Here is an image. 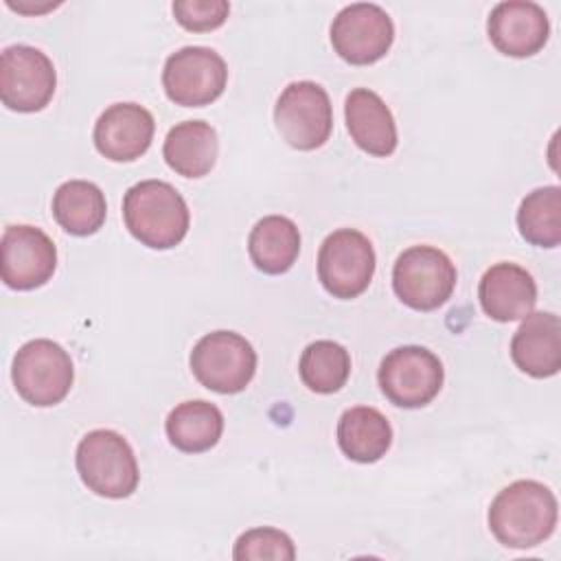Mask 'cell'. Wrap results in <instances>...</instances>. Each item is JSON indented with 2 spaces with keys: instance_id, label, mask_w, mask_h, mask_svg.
<instances>
[{
  "instance_id": "1",
  "label": "cell",
  "mask_w": 561,
  "mask_h": 561,
  "mask_svg": "<svg viewBox=\"0 0 561 561\" xmlns=\"http://www.w3.org/2000/svg\"><path fill=\"white\" fill-rule=\"evenodd\" d=\"M559 506L554 493L537 480H517L502 489L489 508V528L506 548H535L557 526Z\"/></svg>"
},
{
  "instance_id": "2",
  "label": "cell",
  "mask_w": 561,
  "mask_h": 561,
  "mask_svg": "<svg viewBox=\"0 0 561 561\" xmlns=\"http://www.w3.org/2000/svg\"><path fill=\"white\" fill-rule=\"evenodd\" d=\"M123 219L131 237L153 250L175 248L186 237L191 224L184 197L162 180H142L127 188Z\"/></svg>"
},
{
  "instance_id": "3",
  "label": "cell",
  "mask_w": 561,
  "mask_h": 561,
  "mask_svg": "<svg viewBox=\"0 0 561 561\" xmlns=\"http://www.w3.org/2000/svg\"><path fill=\"white\" fill-rule=\"evenodd\" d=\"M81 482L101 497L121 500L136 491L140 473L134 449L114 430H92L77 445Z\"/></svg>"
},
{
  "instance_id": "4",
  "label": "cell",
  "mask_w": 561,
  "mask_h": 561,
  "mask_svg": "<svg viewBox=\"0 0 561 561\" xmlns=\"http://www.w3.org/2000/svg\"><path fill=\"white\" fill-rule=\"evenodd\" d=\"M11 379L18 394L37 408H48L70 392L75 368L70 355L53 340L39 337L22 344L13 357Z\"/></svg>"
},
{
  "instance_id": "5",
  "label": "cell",
  "mask_w": 561,
  "mask_h": 561,
  "mask_svg": "<svg viewBox=\"0 0 561 561\" xmlns=\"http://www.w3.org/2000/svg\"><path fill=\"white\" fill-rule=\"evenodd\" d=\"M392 287L403 305L416 311H434L451 298L456 267L449 256L434 245H412L403 250L392 267Z\"/></svg>"
},
{
  "instance_id": "6",
  "label": "cell",
  "mask_w": 561,
  "mask_h": 561,
  "mask_svg": "<svg viewBox=\"0 0 561 561\" xmlns=\"http://www.w3.org/2000/svg\"><path fill=\"white\" fill-rule=\"evenodd\" d=\"M195 379L219 394L245 390L256 373V351L234 331L206 333L191 351Z\"/></svg>"
},
{
  "instance_id": "7",
  "label": "cell",
  "mask_w": 561,
  "mask_h": 561,
  "mask_svg": "<svg viewBox=\"0 0 561 561\" xmlns=\"http://www.w3.org/2000/svg\"><path fill=\"white\" fill-rule=\"evenodd\" d=\"M274 123L289 147L298 151L322 147L333 129V110L327 90L316 81L289 83L274 105Z\"/></svg>"
},
{
  "instance_id": "8",
  "label": "cell",
  "mask_w": 561,
  "mask_h": 561,
  "mask_svg": "<svg viewBox=\"0 0 561 561\" xmlns=\"http://www.w3.org/2000/svg\"><path fill=\"white\" fill-rule=\"evenodd\" d=\"M375 274L370 239L355 228L333 230L318 252V278L333 298H357Z\"/></svg>"
},
{
  "instance_id": "9",
  "label": "cell",
  "mask_w": 561,
  "mask_h": 561,
  "mask_svg": "<svg viewBox=\"0 0 561 561\" xmlns=\"http://www.w3.org/2000/svg\"><path fill=\"white\" fill-rule=\"evenodd\" d=\"M381 392L399 408H423L443 388L445 370L440 359L425 346L392 348L377 373Z\"/></svg>"
},
{
  "instance_id": "10",
  "label": "cell",
  "mask_w": 561,
  "mask_h": 561,
  "mask_svg": "<svg viewBox=\"0 0 561 561\" xmlns=\"http://www.w3.org/2000/svg\"><path fill=\"white\" fill-rule=\"evenodd\" d=\"M228 83L224 57L206 46H184L169 55L162 70V85L175 105L202 107L221 96Z\"/></svg>"
},
{
  "instance_id": "11",
  "label": "cell",
  "mask_w": 561,
  "mask_h": 561,
  "mask_svg": "<svg viewBox=\"0 0 561 561\" xmlns=\"http://www.w3.org/2000/svg\"><path fill=\"white\" fill-rule=\"evenodd\" d=\"M57 88V72L46 53L35 46H7L0 55V99L15 112L44 110Z\"/></svg>"
},
{
  "instance_id": "12",
  "label": "cell",
  "mask_w": 561,
  "mask_h": 561,
  "mask_svg": "<svg viewBox=\"0 0 561 561\" xmlns=\"http://www.w3.org/2000/svg\"><path fill=\"white\" fill-rule=\"evenodd\" d=\"M394 42V24L390 15L370 2L344 7L331 24L333 50L353 66L379 61Z\"/></svg>"
},
{
  "instance_id": "13",
  "label": "cell",
  "mask_w": 561,
  "mask_h": 561,
  "mask_svg": "<svg viewBox=\"0 0 561 561\" xmlns=\"http://www.w3.org/2000/svg\"><path fill=\"white\" fill-rule=\"evenodd\" d=\"M57 267L53 239L26 224L9 226L0 239V276L11 289H35L50 280Z\"/></svg>"
},
{
  "instance_id": "14",
  "label": "cell",
  "mask_w": 561,
  "mask_h": 561,
  "mask_svg": "<svg viewBox=\"0 0 561 561\" xmlns=\"http://www.w3.org/2000/svg\"><path fill=\"white\" fill-rule=\"evenodd\" d=\"M491 44L508 57L539 53L550 35L546 11L530 0H506L493 7L486 22Z\"/></svg>"
},
{
  "instance_id": "15",
  "label": "cell",
  "mask_w": 561,
  "mask_h": 561,
  "mask_svg": "<svg viewBox=\"0 0 561 561\" xmlns=\"http://www.w3.org/2000/svg\"><path fill=\"white\" fill-rule=\"evenodd\" d=\"M153 116L138 103L110 105L94 125V147L112 162L140 158L153 140Z\"/></svg>"
},
{
  "instance_id": "16",
  "label": "cell",
  "mask_w": 561,
  "mask_h": 561,
  "mask_svg": "<svg viewBox=\"0 0 561 561\" xmlns=\"http://www.w3.org/2000/svg\"><path fill=\"white\" fill-rule=\"evenodd\" d=\"M478 298L489 318L497 322H513L533 313L537 302V285L522 265L504 261L491 265L482 274Z\"/></svg>"
},
{
  "instance_id": "17",
  "label": "cell",
  "mask_w": 561,
  "mask_h": 561,
  "mask_svg": "<svg viewBox=\"0 0 561 561\" xmlns=\"http://www.w3.org/2000/svg\"><path fill=\"white\" fill-rule=\"evenodd\" d=\"M515 366L537 379L552 377L561 368V320L552 311H535L524 318L511 340Z\"/></svg>"
},
{
  "instance_id": "18",
  "label": "cell",
  "mask_w": 561,
  "mask_h": 561,
  "mask_svg": "<svg viewBox=\"0 0 561 561\" xmlns=\"http://www.w3.org/2000/svg\"><path fill=\"white\" fill-rule=\"evenodd\" d=\"M346 129L353 142L370 156L386 158L397 149V125L383 99L368 90L355 88L344 103Z\"/></svg>"
},
{
  "instance_id": "19",
  "label": "cell",
  "mask_w": 561,
  "mask_h": 561,
  "mask_svg": "<svg viewBox=\"0 0 561 561\" xmlns=\"http://www.w3.org/2000/svg\"><path fill=\"white\" fill-rule=\"evenodd\" d=\"M219 140L210 123L184 121L169 129L162 147L167 164L184 178H204L217 162Z\"/></svg>"
},
{
  "instance_id": "20",
  "label": "cell",
  "mask_w": 561,
  "mask_h": 561,
  "mask_svg": "<svg viewBox=\"0 0 561 561\" xmlns=\"http://www.w3.org/2000/svg\"><path fill=\"white\" fill-rule=\"evenodd\" d=\"M392 443L390 421L370 405L344 410L337 421V445L355 462H377Z\"/></svg>"
},
{
  "instance_id": "21",
  "label": "cell",
  "mask_w": 561,
  "mask_h": 561,
  "mask_svg": "<svg viewBox=\"0 0 561 561\" xmlns=\"http://www.w3.org/2000/svg\"><path fill=\"white\" fill-rule=\"evenodd\" d=\"M248 252L256 270L265 274H285L300 252L298 226L283 215L259 219L250 232Z\"/></svg>"
},
{
  "instance_id": "22",
  "label": "cell",
  "mask_w": 561,
  "mask_h": 561,
  "mask_svg": "<svg viewBox=\"0 0 561 561\" xmlns=\"http://www.w3.org/2000/svg\"><path fill=\"white\" fill-rule=\"evenodd\" d=\"M164 430L173 447L186 454H199L215 447L221 438L224 414L210 401H184L169 412Z\"/></svg>"
},
{
  "instance_id": "23",
  "label": "cell",
  "mask_w": 561,
  "mask_h": 561,
  "mask_svg": "<svg viewBox=\"0 0 561 561\" xmlns=\"http://www.w3.org/2000/svg\"><path fill=\"white\" fill-rule=\"evenodd\" d=\"M107 215L103 191L88 180H68L53 195V217L70 234H94Z\"/></svg>"
},
{
  "instance_id": "24",
  "label": "cell",
  "mask_w": 561,
  "mask_h": 561,
  "mask_svg": "<svg viewBox=\"0 0 561 561\" xmlns=\"http://www.w3.org/2000/svg\"><path fill=\"white\" fill-rule=\"evenodd\" d=\"M519 234L539 248H557L561 243V188L541 186L528 193L517 210Z\"/></svg>"
},
{
  "instance_id": "25",
  "label": "cell",
  "mask_w": 561,
  "mask_h": 561,
  "mask_svg": "<svg viewBox=\"0 0 561 561\" xmlns=\"http://www.w3.org/2000/svg\"><path fill=\"white\" fill-rule=\"evenodd\" d=\"M298 370L302 383L309 390L318 394H331L346 383L351 375V355L342 344L333 340H318L302 351Z\"/></svg>"
},
{
  "instance_id": "26",
  "label": "cell",
  "mask_w": 561,
  "mask_h": 561,
  "mask_svg": "<svg viewBox=\"0 0 561 561\" xmlns=\"http://www.w3.org/2000/svg\"><path fill=\"white\" fill-rule=\"evenodd\" d=\"M234 559L239 561H263V559H274V561H291L296 557V548L294 541L289 539V535H285L278 528H270V526H261V528H252L245 530L237 543H234Z\"/></svg>"
},
{
  "instance_id": "27",
  "label": "cell",
  "mask_w": 561,
  "mask_h": 561,
  "mask_svg": "<svg viewBox=\"0 0 561 561\" xmlns=\"http://www.w3.org/2000/svg\"><path fill=\"white\" fill-rule=\"evenodd\" d=\"M230 13L226 0H178L173 2V15L180 26L193 33L219 28Z\"/></svg>"
}]
</instances>
